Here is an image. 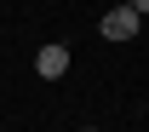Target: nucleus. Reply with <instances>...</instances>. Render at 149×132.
Masks as SVG:
<instances>
[{"mask_svg": "<svg viewBox=\"0 0 149 132\" xmlns=\"http://www.w3.org/2000/svg\"><path fill=\"white\" fill-rule=\"evenodd\" d=\"M138 12H132V6H115V12H103V23H97V29H103V40H132L138 35Z\"/></svg>", "mask_w": 149, "mask_h": 132, "instance_id": "obj_1", "label": "nucleus"}, {"mask_svg": "<svg viewBox=\"0 0 149 132\" xmlns=\"http://www.w3.org/2000/svg\"><path fill=\"white\" fill-rule=\"evenodd\" d=\"M63 69H69V52H63L57 40L35 52V75H40V80H63Z\"/></svg>", "mask_w": 149, "mask_h": 132, "instance_id": "obj_2", "label": "nucleus"}, {"mask_svg": "<svg viewBox=\"0 0 149 132\" xmlns=\"http://www.w3.org/2000/svg\"><path fill=\"white\" fill-rule=\"evenodd\" d=\"M132 12H138V17H149V0H132Z\"/></svg>", "mask_w": 149, "mask_h": 132, "instance_id": "obj_3", "label": "nucleus"}, {"mask_svg": "<svg viewBox=\"0 0 149 132\" xmlns=\"http://www.w3.org/2000/svg\"><path fill=\"white\" fill-rule=\"evenodd\" d=\"M80 132H97V126H80Z\"/></svg>", "mask_w": 149, "mask_h": 132, "instance_id": "obj_4", "label": "nucleus"}]
</instances>
